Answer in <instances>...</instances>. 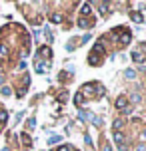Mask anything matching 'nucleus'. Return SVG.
I'll list each match as a JSON object with an SVG mask.
<instances>
[{"instance_id": "obj_1", "label": "nucleus", "mask_w": 146, "mask_h": 151, "mask_svg": "<svg viewBox=\"0 0 146 151\" xmlns=\"http://www.w3.org/2000/svg\"><path fill=\"white\" fill-rule=\"evenodd\" d=\"M82 90H84V91H80L82 96H84V93H92V96H96V98H100V96H104V88H102V86H100L98 82L84 83V86H82Z\"/></svg>"}, {"instance_id": "obj_2", "label": "nucleus", "mask_w": 146, "mask_h": 151, "mask_svg": "<svg viewBox=\"0 0 146 151\" xmlns=\"http://www.w3.org/2000/svg\"><path fill=\"white\" fill-rule=\"evenodd\" d=\"M98 54H100V56L104 54L102 44H96V46H94V50H92V54L88 56V64H90V66H100V64H102V58H98Z\"/></svg>"}, {"instance_id": "obj_3", "label": "nucleus", "mask_w": 146, "mask_h": 151, "mask_svg": "<svg viewBox=\"0 0 146 151\" xmlns=\"http://www.w3.org/2000/svg\"><path fill=\"white\" fill-rule=\"evenodd\" d=\"M114 141H116V147H118V151H130V147L126 145V141H124V135L120 133V131H114Z\"/></svg>"}, {"instance_id": "obj_4", "label": "nucleus", "mask_w": 146, "mask_h": 151, "mask_svg": "<svg viewBox=\"0 0 146 151\" xmlns=\"http://www.w3.org/2000/svg\"><path fill=\"white\" fill-rule=\"evenodd\" d=\"M40 56V58H42V60H50V58H52V50H50V48H48V46H40L38 48V52H36Z\"/></svg>"}, {"instance_id": "obj_5", "label": "nucleus", "mask_w": 146, "mask_h": 151, "mask_svg": "<svg viewBox=\"0 0 146 151\" xmlns=\"http://www.w3.org/2000/svg\"><path fill=\"white\" fill-rule=\"evenodd\" d=\"M116 107H118L120 111H126V109H128V98H126V96H118V98H116Z\"/></svg>"}, {"instance_id": "obj_6", "label": "nucleus", "mask_w": 146, "mask_h": 151, "mask_svg": "<svg viewBox=\"0 0 146 151\" xmlns=\"http://www.w3.org/2000/svg\"><path fill=\"white\" fill-rule=\"evenodd\" d=\"M132 60L136 62V64H142V62H144V52H142V48H134V50H132Z\"/></svg>"}, {"instance_id": "obj_7", "label": "nucleus", "mask_w": 146, "mask_h": 151, "mask_svg": "<svg viewBox=\"0 0 146 151\" xmlns=\"http://www.w3.org/2000/svg\"><path fill=\"white\" fill-rule=\"evenodd\" d=\"M78 26H80V28H92L94 18H80V20H78Z\"/></svg>"}, {"instance_id": "obj_8", "label": "nucleus", "mask_w": 146, "mask_h": 151, "mask_svg": "<svg viewBox=\"0 0 146 151\" xmlns=\"http://www.w3.org/2000/svg\"><path fill=\"white\" fill-rule=\"evenodd\" d=\"M118 42H120V46H126L128 42H130V32L128 30H120V40H118Z\"/></svg>"}, {"instance_id": "obj_9", "label": "nucleus", "mask_w": 146, "mask_h": 151, "mask_svg": "<svg viewBox=\"0 0 146 151\" xmlns=\"http://www.w3.org/2000/svg\"><path fill=\"white\" fill-rule=\"evenodd\" d=\"M64 20H66V18H64L60 12H52V14H50V22H54V24H62Z\"/></svg>"}, {"instance_id": "obj_10", "label": "nucleus", "mask_w": 146, "mask_h": 151, "mask_svg": "<svg viewBox=\"0 0 146 151\" xmlns=\"http://www.w3.org/2000/svg\"><path fill=\"white\" fill-rule=\"evenodd\" d=\"M48 68H50V62H44V64H36V72H38V74H46Z\"/></svg>"}, {"instance_id": "obj_11", "label": "nucleus", "mask_w": 146, "mask_h": 151, "mask_svg": "<svg viewBox=\"0 0 146 151\" xmlns=\"http://www.w3.org/2000/svg\"><path fill=\"white\" fill-rule=\"evenodd\" d=\"M90 12H92V10H90V4H82V6H80V14H82V18H88V16H90Z\"/></svg>"}, {"instance_id": "obj_12", "label": "nucleus", "mask_w": 146, "mask_h": 151, "mask_svg": "<svg viewBox=\"0 0 146 151\" xmlns=\"http://www.w3.org/2000/svg\"><path fill=\"white\" fill-rule=\"evenodd\" d=\"M20 141H22L24 147H32V139H30L28 133H22V135H20Z\"/></svg>"}, {"instance_id": "obj_13", "label": "nucleus", "mask_w": 146, "mask_h": 151, "mask_svg": "<svg viewBox=\"0 0 146 151\" xmlns=\"http://www.w3.org/2000/svg\"><path fill=\"white\" fill-rule=\"evenodd\" d=\"M100 10H102V16H108L110 14V4L108 2H100Z\"/></svg>"}, {"instance_id": "obj_14", "label": "nucleus", "mask_w": 146, "mask_h": 151, "mask_svg": "<svg viewBox=\"0 0 146 151\" xmlns=\"http://www.w3.org/2000/svg\"><path fill=\"white\" fill-rule=\"evenodd\" d=\"M130 16H132V20H134L136 24H142V22H144V18H142V14H140V12H130Z\"/></svg>"}, {"instance_id": "obj_15", "label": "nucleus", "mask_w": 146, "mask_h": 151, "mask_svg": "<svg viewBox=\"0 0 146 151\" xmlns=\"http://www.w3.org/2000/svg\"><path fill=\"white\" fill-rule=\"evenodd\" d=\"M8 121V111H4V109H0V125H4Z\"/></svg>"}, {"instance_id": "obj_16", "label": "nucleus", "mask_w": 146, "mask_h": 151, "mask_svg": "<svg viewBox=\"0 0 146 151\" xmlns=\"http://www.w3.org/2000/svg\"><path fill=\"white\" fill-rule=\"evenodd\" d=\"M90 119H92V123L96 127H102V119H100L98 115H92V113H90Z\"/></svg>"}, {"instance_id": "obj_17", "label": "nucleus", "mask_w": 146, "mask_h": 151, "mask_svg": "<svg viewBox=\"0 0 146 151\" xmlns=\"http://www.w3.org/2000/svg\"><path fill=\"white\" fill-rule=\"evenodd\" d=\"M82 101H84V96L78 91L76 96H74V104H76V106H82Z\"/></svg>"}, {"instance_id": "obj_18", "label": "nucleus", "mask_w": 146, "mask_h": 151, "mask_svg": "<svg viewBox=\"0 0 146 151\" xmlns=\"http://www.w3.org/2000/svg\"><path fill=\"white\" fill-rule=\"evenodd\" d=\"M112 129H114V131H120V129H122V119H116L114 123H112Z\"/></svg>"}, {"instance_id": "obj_19", "label": "nucleus", "mask_w": 146, "mask_h": 151, "mask_svg": "<svg viewBox=\"0 0 146 151\" xmlns=\"http://www.w3.org/2000/svg\"><path fill=\"white\" fill-rule=\"evenodd\" d=\"M124 76H126L128 80H134V78H136V72H134V70H126V72H124Z\"/></svg>"}, {"instance_id": "obj_20", "label": "nucleus", "mask_w": 146, "mask_h": 151, "mask_svg": "<svg viewBox=\"0 0 146 151\" xmlns=\"http://www.w3.org/2000/svg\"><path fill=\"white\" fill-rule=\"evenodd\" d=\"M130 99H132V104H140V101H142L140 93H132V96H130Z\"/></svg>"}, {"instance_id": "obj_21", "label": "nucleus", "mask_w": 146, "mask_h": 151, "mask_svg": "<svg viewBox=\"0 0 146 151\" xmlns=\"http://www.w3.org/2000/svg\"><path fill=\"white\" fill-rule=\"evenodd\" d=\"M78 117H80L82 121H84V119H90V113H86V111H82V109H80V111H78Z\"/></svg>"}, {"instance_id": "obj_22", "label": "nucleus", "mask_w": 146, "mask_h": 151, "mask_svg": "<svg viewBox=\"0 0 146 151\" xmlns=\"http://www.w3.org/2000/svg\"><path fill=\"white\" fill-rule=\"evenodd\" d=\"M60 141V135H52V137H48V143L52 145V143H58Z\"/></svg>"}, {"instance_id": "obj_23", "label": "nucleus", "mask_w": 146, "mask_h": 151, "mask_svg": "<svg viewBox=\"0 0 146 151\" xmlns=\"http://www.w3.org/2000/svg\"><path fill=\"white\" fill-rule=\"evenodd\" d=\"M36 127V117H30L28 119V129H34Z\"/></svg>"}, {"instance_id": "obj_24", "label": "nucleus", "mask_w": 146, "mask_h": 151, "mask_svg": "<svg viewBox=\"0 0 146 151\" xmlns=\"http://www.w3.org/2000/svg\"><path fill=\"white\" fill-rule=\"evenodd\" d=\"M0 52L4 54V56H6V54H8V46L4 44V42H2V44H0Z\"/></svg>"}, {"instance_id": "obj_25", "label": "nucleus", "mask_w": 146, "mask_h": 151, "mask_svg": "<svg viewBox=\"0 0 146 151\" xmlns=\"http://www.w3.org/2000/svg\"><path fill=\"white\" fill-rule=\"evenodd\" d=\"M0 91H2V96H10V88H6V86H4Z\"/></svg>"}, {"instance_id": "obj_26", "label": "nucleus", "mask_w": 146, "mask_h": 151, "mask_svg": "<svg viewBox=\"0 0 146 151\" xmlns=\"http://www.w3.org/2000/svg\"><path fill=\"white\" fill-rule=\"evenodd\" d=\"M46 38H48V40H50V42H52V40H54V36H52V32L48 30V28H46Z\"/></svg>"}, {"instance_id": "obj_27", "label": "nucleus", "mask_w": 146, "mask_h": 151, "mask_svg": "<svg viewBox=\"0 0 146 151\" xmlns=\"http://www.w3.org/2000/svg\"><path fill=\"white\" fill-rule=\"evenodd\" d=\"M58 151H70V147H68V145H62V147H60Z\"/></svg>"}, {"instance_id": "obj_28", "label": "nucleus", "mask_w": 146, "mask_h": 151, "mask_svg": "<svg viewBox=\"0 0 146 151\" xmlns=\"http://www.w3.org/2000/svg\"><path fill=\"white\" fill-rule=\"evenodd\" d=\"M102 151H112V147H110V145H104V147H102Z\"/></svg>"}, {"instance_id": "obj_29", "label": "nucleus", "mask_w": 146, "mask_h": 151, "mask_svg": "<svg viewBox=\"0 0 146 151\" xmlns=\"http://www.w3.org/2000/svg\"><path fill=\"white\" fill-rule=\"evenodd\" d=\"M142 139H144V141H146V131H144V133H142Z\"/></svg>"}, {"instance_id": "obj_30", "label": "nucleus", "mask_w": 146, "mask_h": 151, "mask_svg": "<svg viewBox=\"0 0 146 151\" xmlns=\"http://www.w3.org/2000/svg\"><path fill=\"white\" fill-rule=\"evenodd\" d=\"M2 82H4V78H2V76H0V86H2Z\"/></svg>"}, {"instance_id": "obj_31", "label": "nucleus", "mask_w": 146, "mask_h": 151, "mask_svg": "<svg viewBox=\"0 0 146 151\" xmlns=\"http://www.w3.org/2000/svg\"><path fill=\"white\" fill-rule=\"evenodd\" d=\"M0 131H2V127H0Z\"/></svg>"}]
</instances>
